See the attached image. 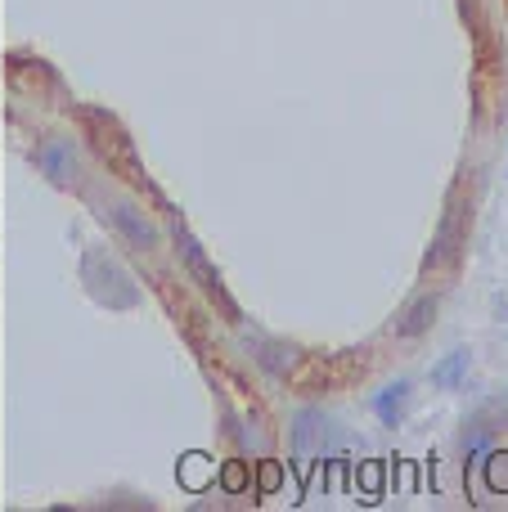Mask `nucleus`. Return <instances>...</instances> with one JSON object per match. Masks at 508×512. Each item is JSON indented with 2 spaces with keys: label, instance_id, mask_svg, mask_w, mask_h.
<instances>
[{
  "label": "nucleus",
  "instance_id": "nucleus-1",
  "mask_svg": "<svg viewBox=\"0 0 508 512\" xmlns=\"http://www.w3.org/2000/svg\"><path fill=\"white\" fill-rule=\"evenodd\" d=\"M405 405H410V382H396V387H387V391H383V396H378V400H374L378 418H383V423H387V427H396V423H401Z\"/></svg>",
  "mask_w": 508,
  "mask_h": 512
},
{
  "label": "nucleus",
  "instance_id": "nucleus-2",
  "mask_svg": "<svg viewBox=\"0 0 508 512\" xmlns=\"http://www.w3.org/2000/svg\"><path fill=\"white\" fill-rule=\"evenodd\" d=\"M36 162H41L45 171H50V180H68L72 171H77V162H72V153H68V144H59V140H50L41 153H36Z\"/></svg>",
  "mask_w": 508,
  "mask_h": 512
},
{
  "label": "nucleus",
  "instance_id": "nucleus-3",
  "mask_svg": "<svg viewBox=\"0 0 508 512\" xmlns=\"http://www.w3.org/2000/svg\"><path fill=\"white\" fill-rule=\"evenodd\" d=\"M432 315H437V301H432V297L414 301V306H410V315H405V324H396V333H401V337H419L423 328L432 324Z\"/></svg>",
  "mask_w": 508,
  "mask_h": 512
},
{
  "label": "nucleus",
  "instance_id": "nucleus-4",
  "mask_svg": "<svg viewBox=\"0 0 508 512\" xmlns=\"http://www.w3.org/2000/svg\"><path fill=\"white\" fill-rule=\"evenodd\" d=\"M464 369H468V355H464V351H455L446 364H437V369H432V382H437V387H459Z\"/></svg>",
  "mask_w": 508,
  "mask_h": 512
},
{
  "label": "nucleus",
  "instance_id": "nucleus-5",
  "mask_svg": "<svg viewBox=\"0 0 508 512\" xmlns=\"http://www.w3.org/2000/svg\"><path fill=\"white\" fill-rule=\"evenodd\" d=\"M491 486L508 490V454H495V459H491Z\"/></svg>",
  "mask_w": 508,
  "mask_h": 512
}]
</instances>
